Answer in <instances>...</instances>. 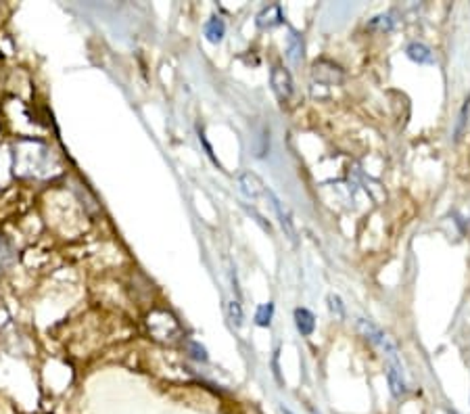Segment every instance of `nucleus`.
<instances>
[{"mask_svg":"<svg viewBox=\"0 0 470 414\" xmlns=\"http://www.w3.org/2000/svg\"><path fill=\"white\" fill-rule=\"evenodd\" d=\"M188 348L193 350L190 356H193L195 360H199V362H205V360H207V352H205L203 345H199L197 341H190V343H188Z\"/></svg>","mask_w":470,"mask_h":414,"instance_id":"f3484780","label":"nucleus"},{"mask_svg":"<svg viewBox=\"0 0 470 414\" xmlns=\"http://www.w3.org/2000/svg\"><path fill=\"white\" fill-rule=\"evenodd\" d=\"M391 26H393V21H391V17H386V15L374 17V19L370 21V28H372V30H374V28H380V30H391Z\"/></svg>","mask_w":470,"mask_h":414,"instance_id":"a211bd4d","label":"nucleus"},{"mask_svg":"<svg viewBox=\"0 0 470 414\" xmlns=\"http://www.w3.org/2000/svg\"><path fill=\"white\" fill-rule=\"evenodd\" d=\"M358 326H360V331H362V335L370 341V343H376V345H380V348H389V343H386V339H384V335L372 324V322H368V320H360L358 322ZM391 350V348H389Z\"/></svg>","mask_w":470,"mask_h":414,"instance_id":"423d86ee","label":"nucleus"},{"mask_svg":"<svg viewBox=\"0 0 470 414\" xmlns=\"http://www.w3.org/2000/svg\"><path fill=\"white\" fill-rule=\"evenodd\" d=\"M295 324H297V328L303 337H309L313 333V328H316V318H313V314L309 310L297 308L295 310Z\"/></svg>","mask_w":470,"mask_h":414,"instance_id":"20e7f679","label":"nucleus"},{"mask_svg":"<svg viewBox=\"0 0 470 414\" xmlns=\"http://www.w3.org/2000/svg\"><path fill=\"white\" fill-rule=\"evenodd\" d=\"M313 78H316L318 82H324V84H335L343 78L341 69L329 61H320L313 65Z\"/></svg>","mask_w":470,"mask_h":414,"instance_id":"f03ea898","label":"nucleus"},{"mask_svg":"<svg viewBox=\"0 0 470 414\" xmlns=\"http://www.w3.org/2000/svg\"><path fill=\"white\" fill-rule=\"evenodd\" d=\"M268 197L272 199V203H274V207H276V214H278V218H280V226H282V230L288 235V239L291 241H295V228H293V222H291V218H288V214L286 212H282V205H280V201L268 190Z\"/></svg>","mask_w":470,"mask_h":414,"instance_id":"9b49d317","label":"nucleus"},{"mask_svg":"<svg viewBox=\"0 0 470 414\" xmlns=\"http://www.w3.org/2000/svg\"><path fill=\"white\" fill-rule=\"evenodd\" d=\"M282 19H284V15H282V9L278 7V5H270V7H266L260 15H257V26L260 28H276V26H280L282 23Z\"/></svg>","mask_w":470,"mask_h":414,"instance_id":"7ed1b4c3","label":"nucleus"},{"mask_svg":"<svg viewBox=\"0 0 470 414\" xmlns=\"http://www.w3.org/2000/svg\"><path fill=\"white\" fill-rule=\"evenodd\" d=\"M272 88H274V92L280 101H288L291 95H293V78L280 65H276L272 69Z\"/></svg>","mask_w":470,"mask_h":414,"instance_id":"f257e3e1","label":"nucleus"},{"mask_svg":"<svg viewBox=\"0 0 470 414\" xmlns=\"http://www.w3.org/2000/svg\"><path fill=\"white\" fill-rule=\"evenodd\" d=\"M288 59L295 65H299L303 61V38L295 30H291V34H288Z\"/></svg>","mask_w":470,"mask_h":414,"instance_id":"1a4fd4ad","label":"nucleus"},{"mask_svg":"<svg viewBox=\"0 0 470 414\" xmlns=\"http://www.w3.org/2000/svg\"><path fill=\"white\" fill-rule=\"evenodd\" d=\"M406 52L416 63H435V57H433L431 48L427 44H422V42H412Z\"/></svg>","mask_w":470,"mask_h":414,"instance_id":"6e6552de","label":"nucleus"},{"mask_svg":"<svg viewBox=\"0 0 470 414\" xmlns=\"http://www.w3.org/2000/svg\"><path fill=\"white\" fill-rule=\"evenodd\" d=\"M451 414H456V412H451Z\"/></svg>","mask_w":470,"mask_h":414,"instance_id":"6ab92c4d","label":"nucleus"},{"mask_svg":"<svg viewBox=\"0 0 470 414\" xmlns=\"http://www.w3.org/2000/svg\"><path fill=\"white\" fill-rule=\"evenodd\" d=\"M272 316H274V304H272V302L262 304V306L257 308V312H255V322H257L260 326H270Z\"/></svg>","mask_w":470,"mask_h":414,"instance_id":"f8f14e48","label":"nucleus"},{"mask_svg":"<svg viewBox=\"0 0 470 414\" xmlns=\"http://www.w3.org/2000/svg\"><path fill=\"white\" fill-rule=\"evenodd\" d=\"M468 115H470V97L464 101V107H462V111H460V115H458V124H456V130H453V138H456V141H460L462 134H464Z\"/></svg>","mask_w":470,"mask_h":414,"instance_id":"ddd939ff","label":"nucleus"},{"mask_svg":"<svg viewBox=\"0 0 470 414\" xmlns=\"http://www.w3.org/2000/svg\"><path fill=\"white\" fill-rule=\"evenodd\" d=\"M241 184H243V190L249 195V197H257V195H264L266 193V188H264V182L255 176V174H251V172H247V174H243V178H241Z\"/></svg>","mask_w":470,"mask_h":414,"instance_id":"9d476101","label":"nucleus"},{"mask_svg":"<svg viewBox=\"0 0 470 414\" xmlns=\"http://www.w3.org/2000/svg\"><path fill=\"white\" fill-rule=\"evenodd\" d=\"M228 316H230L232 324H237V326L243 324V308H241L239 302H234V299H232V302L228 304Z\"/></svg>","mask_w":470,"mask_h":414,"instance_id":"2eb2a0df","label":"nucleus"},{"mask_svg":"<svg viewBox=\"0 0 470 414\" xmlns=\"http://www.w3.org/2000/svg\"><path fill=\"white\" fill-rule=\"evenodd\" d=\"M13 249H11V245L3 239V235H0V268H5V266H9L11 262H13Z\"/></svg>","mask_w":470,"mask_h":414,"instance_id":"4468645a","label":"nucleus"},{"mask_svg":"<svg viewBox=\"0 0 470 414\" xmlns=\"http://www.w3.org/2000/svg\"><path fill=\"white\" fill-rule=\"evenodd\" d=\"M329 308L333 314H337V318H343L345 316V310H343V304H341V297L339 295H329Z\"/></svg>","mask_w":470,"mask_h":414,"instance_id":"dca6fc26","label":"nucleus"},{"mask_svg":"<svg viewBox=\"0 0 470 414\" xmlns=\"http://www.w3.org/2000/svg\"><path fill=\"white\" fill-rule=\"evenodd\" d=\"M386 377H389V385H391V391H393V395L395 397H402L406 393V383H404V377H402V371H400L398 362H393V364L389 366Z\"/></svg>","mask_w":470,"mask_h":414,"instance_id":"39448f33","label":"nucleus"},{"mask_svg":"<svg viewBox=\"0 0 470 414\" xmlns=\"http://www.w3.org/2000/svg\"><path fill=\"white\" fill-rule=\"evenodd\" d=\"M224 34H226V26H224L222 17L213 15V17L205 23V36H207V40L213 42V44H217V42H222Z\"/></svg>","mask_w":470,"mask_h":414,"instance_id":"0eeeda50","label":"nucleus"}]
</instances>
